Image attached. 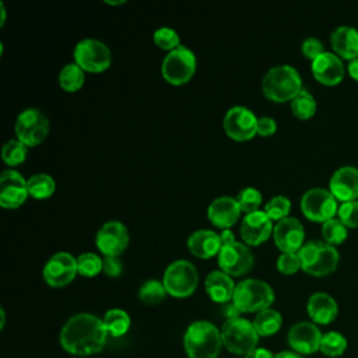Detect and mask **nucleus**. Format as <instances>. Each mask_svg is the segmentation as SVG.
<instances>
[{"label":"nucleus","mask_w":358,"mask_h":358,"mask_svg":"<svg viewBox=\"0 0 358 358\" xmlns=\"http://www.w3.org/2000/svg\"><path fill=\"white\" fill-rule=\"evenodd\" d=\"M108 331L102 319L91 313L71 316L60 330V344L64 351L77 357L99 352L106 343Z\"/></svg>","instance_id":"nucleus-1"},{"label":"nucleus","mask_w":358,"mask_h":358,"mask_svg":"<svg viewBox=\"0 0 358 358\" xmlns=\"http://www.w3.org/2000/svg\"><path fill=\"white\" fill-rule=\"evenodd\" d=\"M221 345V330L207 320L193 322L183 336V347L189 358H217Z\"/></svg>","instance_id":"nucleus-2"},{"label":"nucleus","mask_w":358,"mask_h":358,"mask_svg":"<svg viewBox=\"0 0 358 358\" xmlns=\"http://www.w3.org/2000/svg\"><path fill=\"white\" fill-rule=\"evenodd\" d=\"M262 88L264 95L274 102L292 101L302 90V80L296 69L289 64L271 67L263 77Z\"/></svg>","instance_id":"nucleus-3"},{"label":"nucleus","mask_w":358,"mask_h":358,"mask_svg":"<svg viewBox=\"0 0 358 358\" xmlns=\"http://www.w3.org/2000/svg\"><path fill=\"white\" fill-rule=\"evenodd\" d=\"M301 268L310 275H326L336 270L338 264L337 249L322 241H309L298 250Z\"/></svg>","instance_id":"nucleus-4"},{"label":"nucleus","mask_w":358,"mask_h":358,"mask_svg":"<svg viewBox=\"0 0 358 358\" xmlns=\"http://www.w3.org/2000/svg\"><path fill=\"white\" fill-rule=\"evenodd\" d=\"M232 302L241 313L260 312L274 302V291L263 280L248 278L236 284Z\"/></svg>","instance_id":"nucleus-5"},{"label":"nucleus","mask_w":358,"mask_h":358,"mask_svg":"<svg viewBox=\"0 0 358 358\" xmlns=\"http://www.w3.org/2000/svg\"><path fill=\"white\" fill-rule=\"evenodd\" d=\"M222 345L232 354L246 355L257 345L259 334L253 326L243 317L228 319L221 327Z\"/></svg>","instance_id":"nucleus-6"},{"label":"nucleus","mask_w":358,"mask_h":358,"mask_svg":"<svg viewBox=\"0 0 358 358\" xmlns=\"http://www.w3.org/2000/svg\"><path fill=\"white\" fill-rule=\"evenodd\" d=\"M162 282L169 295L175 298L190 296L199 284V273L189 260H175L164 271Z\"/></svg>","instance_id":"nucleus-7"},{"label":"nucleus","mask_w":358,"mask_h":358,"mask_svg":"<svg viewBox=\"0 0 358 358\" xmlns=\"http://www.w3.org/2000/svg\"><path fill=\"white\" fill-rule=\"evenodd\" d=\"M74 63L84 71L102 73L112 63L110 49L99 39L85 38L80 41L73 52Z\"/></svg>","instance_id":"nucleus-8"},{"label":"nucleus","mask_w":358,"mask_h":358,"mask_svg":"<svg viewBox=\"0 0 358 358\" xmlns=\"http://www.w3.org/2000/svg\"><path fill=\"white\" fill-rule=\"evenodd\" d=\"M161 71L168 83L182 85L187 83L196 71V56L189 48L180 45L168 52L164 57Z\"/></svg>","instance_id":"nucleus-9"},{"label":"nucleus","mask_w":358,"mask_h":358,"mask_svg":"<svg viewBox=\"0 0 358 358\" xmlns=\"http://www.w3.org/2000/svg\"><path fill=\"white\" fill-rule=\"evenodd\" d=\"M49 133V120L42 110L36 108L24 109L15 120L17 138L27 147L41 144Z\"/></svg>","instance_id":"nucleus-10"},{"label":"nucleus","mask_w":358,"mask_h":358,"mask_svg":"<svg viewBox=\"0 0 358 358\" xmlns=\"http://www.w3.org/2000/svg\"><path fill=\"white\" fill-rule=\"evenodd\" d=\"M301 208L306 218L312 221H327L337 213V199L330 190L313 187L303 193L301 199Z\"/></svg>","instance_id":"nucleus-11"},{"label":"nucleus","mask_w":358,"mask_h":358,"mask_svg":"<svg viewBox=\"0 0 358 358\" xmlns=\"http://www.w3.org/2000/svg\"><path fill=\"white\" fill-rule=\"evenodd\" d=\"M77 273V257L67 252H57L52 255L42 270L43 280L53 288L70 284L76 278Z\"/></svg>","instance_id":"nucleus-12"},{"label":"nucleus","mask_w":358,"mask_h":358,"mask_svg":"<svg viewBox=\"0 0 358 358\" xmlns=\"http://www.w3.org/2000/svg\"><path fill=\"white\" fill-rule=\"evenodd\" d=\"M253 255L250 249L242 242H232L222 245L218 253L220 270L231 277H239L246 274L253 267Z\"/></svg>","instance_id":"nucleus-13"},{"label":"nucleus","mask_w":358,"mask_h":358,"mask_svg":"<svg viewBox=\"0 0 358 358\" xmlns=\"http://www.w3.org/2000/svg\"><path fill=\"white\" fill-rule=\"evenodd\" d=\"M222 126L228 137L235 141H246L256 136L257 117L246 106H232L227 110Z\"/></svg>","instance_id":"nucleus-14"},{"label":"nucleus","mask_w":358,"mask_h":358,"mask_svg":"<svg viewBox=\"0 0 358 358\" xmlns=\"http://www.w3.org/2000/svg\"><path fill=\"white\" fill-rule=\"evenodd\" d=\"M95 245L103 256H120L129 245V231L120 221L105 222L95 236Z\"/></svg>","instance_id":"nucleus-15"},{"label":"nucleus","mask_w":358,"mask_h":358,"mask_svg":"<svg viewBox=\"0 0 358 358\" xmlns=\"http://www.w3.org/2000/svg\"><path fill=\"white\" fill-rule=\"evenodd\" d=\"M28 185L24 176L14 171L6 169L0 175V206L4 208H17L25 203Z\"/></svg>","instance_id":"nucleus-16"},{"label":"nucleus","mask_w":358,"mask_h":358,"mask_svg":"<svg viewBox=\"0 0 358 358\" xmlns=\"http://www.w3.org/2000/svg\"><path fill=\"white\" fill-rule=\"evenodd\" d=\"M322 333L319 327L312 322H299L295 323L288 331V344L289 347L301 354H313L320 348Z\"/></svg>","instance_id":"nucleus-17"},{"label":"nucleus","mask_w":358,"mask_h":358,"mask_svg":"<svg viewBox=\"0 0 358 358\" xmlns=\"http://www.w3.org/2000/svg\"><path fill=\"white\" fill-rule=\"evenodd\" d=\"M274 227L264 211L246 214L241 224V238L248 246H259L268 239Z\"/></svg>","instance_id":"nucleus-18"},{"label":"nucleus","mask_w":358,"mask_h":358,"mask_svg":"<svg viewBox=\"0 0 358 358\" xmlns=\"http://www.w3.org/2000/svg\"><path fill=\"white\" fill-rule=\"evenodd\" d=\"M275 246L282 252H298L303 245L305 231L299 220L287 217L278 221L273 229Z\"/></svg>","instance_id":"nucleus-19"},{"label":"nucleus","mask_w":358,"mask_h":358,"mask_svg":"<svg viewBox=\"0 0 358 358\" xmlns=\"http://www.w3.org/2000/svg\"><path fill=\"white\" fill-rule=\"evenodd\" d=\"M241 207L236 201V199L231 196H221L211 201L207 210V217L210 222L222 229H231L232 225L239 220L241 217Z\"/></svg>","instance_id":"nucleus-20"},{"label":"nucleus","mask_w":358,"mask_h":358,"mask_svg":"<svg viewBox=\"0 0 358 358\" xmlns=\"http://www.w3.org/2000/svg\"><path fill=\"white\" fill-rule=\"evenodd\" d=\"M330 192L337 200L352 201L358 197V168L345 165L338 168L330 179Z\"/></svg>","instance_id":"nucleus-21"},{"label":"nucleus","mask_w":358,"mask_h":358,"mask_svg":"<svg viewBox=\"0 0 358 358\" xmlns=\"http://www.w3.org/2000/svg\"><path fill=\"white\" fill-rule=\"evenodd\" d=\"M312 73L322 84L334 85L343 80L344 66L338 56L330 52H323L312 60Z\"/></svg>","instance_id":"nucleus-22"},{"label":"nucleus","mask_w":358,"mask_h":358,"mask_svg":"<svg viewBox=\"0 0 358 358\" xmlns=\"http://www.w3.org/2000/svg\"><path fill=\"white\" fill-rule=\"evenodd\" d=\"M189 252L199 259H211L218 256L221 249L220 234L210 229H197L187 238Z\"/></svg>","instance_id":"nucleus-23"},{"label":"nucleus","mask_w":358,"mask_h":358,"mask_svg":"<svg viewBox=\"0 0 358 358\" xmlns=\"http://www.w3.org/2000/svg\"><path fill=\"white\" fill-rule=\"evenodd\" d=\"M235 282L232 277L222 270H214L207 274L204 280V288L211 301L217 303H228L232 301Z\"/></svg>","instance_id":"nucleus-24"},{"label":"nucleus","mask_w":358,"mask_h":358,"mask_svg":"<svg viewBox=\"0 0 358 358\" xmlns=\"http://www.w3.org/2000/svg\"><path fill=\"white\" fill-rule=\"evenodd\" d=\"M306 310L313 323L329 324L331 323L338 313L337 302L334 298L326 292H315L309 296Z\"/></svg>","instance_id":"nucleus-25"},{"label":"nucleus","mask_w":358,"mask_h":358,"mask_svg":"<svg viewBox=\"0 0 358 358\" xmlns=\"http://www.w3.org/2000/svg\"><path fill=\"white\" fill-rule=\"evenodd\" d=\"M333 49L345 59L358 57V29L350 25H341L331 32Z\"/></svg>","instance_id":"nucleus-26"},{"label":"nucleus","mask_w":358,"mask_h":358,"mask_svg":"<svg viewBox=\"0 0 358 358\" xmlns=\"http://www.w3.org/2000/svg\"><path fill=\"white\" fill-rule=\"evenodd\" d=\"M282 324L281 313L275 309L267 308L264 310L257 312L256 317L253 319V326L259 334V337H268L275 334Z\"/></svg>","instance_id":"nucleus-27"},{"label":"nucleus","mask_w":358,"mask_h":358,"mask_svg":"<svg viewBox=\"0 0 358 358\" xmlns=\"http://www.w3.org/2000/svg\"><path fill=\"white\" fill-rule=\"evenodd\" d=\"M103 326L109 336L120 337L130 329V316L123 309H109L102 317Z\"/></svg>","instance_id":"nucleus-28"},{"label":"nucleus","mask_w":358,"mask_h":358,"mask_svg":"<svg viewBox=\"0 0 358 358\" xmlns=\"http://www.w3.org/2000/svg\"><path fill=\"white\" fill-rule=\"evenodd\" d=\"M28 193L31 197L42 200L50 197L56 190L55 179L48 173H35L27 179Z\"/></svg>","instance_id":"nucleus-29"},{"label":"nucleus","mask_w":358,"mask_h":358,"mask_svg":"<svg viewBox=\"0 0 358 358\" xmlns=\"http://www.w3.org/2000/svg\"><path fill=\"white\" fill-rule=\"evenodd\" d=\"M85 81V74L84 70L76 64V63H69L66 64L59 74V84L66 92H76L81 90Z\"/></svg>","instance_id":"nucleus-30"},{"label":"nucleus","mask_w":358,"mask_h":358,"mask_svg":"<svg viewBox=\"0 0 358 358\" xmlns=\"http://www.w3.org/2000/svg\"><path fill=\"white\" fill-rule=\"evenodd\" d=\"M291 110L298 119H309L316 112V101L313 95L302 88L291 101Z\"/></svg>","instance_id":"nucleus-31"},{"label":"nucleus","mask_w":358,"mask_h":358,"mask_svg":"<svg viewBox=\"0 0 358 358\" xmlns=\"http://www.w3.org/2000/svg\"><path fill=\"white\" fill-rule=\"evenodd\" d=\"M320 352L326 357H340L347 350V340L338 331H327L322 336L320 341Z\"/></svg>","instance_id":"nucleus-32"},{"label":"nucleus","mask_w":358,"mask_h":358,"mask_svg":"<svg viewBox=\"0 0 358 358\" xmlns=\"http://www.w3.org/2000/svg\"><path fill=\"white\" fill-rule=\"evenodd\" d=\"M166 289L162 281L158 280H148L143 282L138 289V298L145 305H157L162 302L166 296Z\"/></svg>","instance_id":"nucleus-33"},{"label":"nucleus","mask_w":358,"mask_h":358,"mask_svg":"<svg viewBox=\"0 0 358 358\" xmlns=\"http://www.w3.org/2000/svg\"><path fill=\"white\" fill-rule=\"evenodd\" d=\"M27 154H28V147L24 143H21L18 138H11L3 145L1 158L7 165L17 166L25 161Z\"/></svg>","instance_id":"nucleus-34"},{"label":"nucleus","mask_w":358,"mask_h":358,"mask_svg":"<svg viewBox=\"0 0 358 358\" xmlns=\"http://www.w3.org/2000/svg\"><path fill=\"white\" fill-rule=\"evenodd\" d=\"M102 267L103 262L96 253L85 252L77 257L78 274L83 277H95L102 271Z\"/></svg>","instance_id":"nucleus-35"},{"label":"nucleus","mask_w":358,"mask_h":358,"mask_svg":"<svg viewBox=\"0 0 358 358\" xmlns=\"http://www.w3.org/2000/svg\"><path fill=\"white\" fill-rule=\"evenodd\" d=\"M322 235L327 243L338 245L347 238L348 232L347 227L338 218H330L323 222Z\"/></svg>","instance_id":"nucleus-36"},{"label":"nucleus","mask_w":358,"mask_h":358,"mask_svg":"<svg viewBox=\"0 0 358 358\" xmlns=\"http://www.w3.org/2000/svg\"><path fill=\"white\" fill-rule=\"evenodd\" d=\"M291 210V201L285 196H274L268 200L264 206V213L271 221H281L288 217V213Z\"/></svg>","instance_id":"nucleus-37"},{"label":"nucleus","mask_w":358,"mask_h":358,"mask_svg":"<svg viewBox=\"0 0 358 358\" xmlns=\"http://www.w3.org/2000/svg\"><path fill=\"white\" fill-rule=\"evenodd\" d=\"M262 200H263L262 193L256 187H245L236 196V201L242 213H246V214L257 211L262 204Z\"/></svg>","instance_id":"nucleus-38"},{"label":"nucleus","mask_w":358,"mask_h":358,"mask_svg":"<svg viewBox=\"0 0 358 358\" xmlns=\"http://www.w3.org/2000/svg\"><path fill=\"white\" fill-rule=\"evenodd\" d=\"M152 41L158 48L168 52L180 46V38L178 32L169 27H161L155 29V32L152 34Z\"/></svg>","instance_id":"nucleus-39"},{"label":"nucleus","mask_w":358,"mask_h":358,"mask_svg":"<svg viewBox=\"0 0 358 358\" xmlns=\"http://www.w3.org/2000/svg\"><path fill=\"white\" fill-rule=\"evenodd\" d=\"M277 268L282 274H294L301 268L298 252H282L277 259Z\"/></svg>","instance_id":"nucleus-40"},{"label":"nucleus","mask_w":358,"mask_h":358,"mask_svg":"<svg viewBox=\"0 0 358 358\" xmlns=\"http://www.w3.org/2000/svg\"><path fill=\"white\" fill-rule=\"evenodd\" d=\"M338 220L345 227H358V201H344L337 210Z\"/></svg>","instance_id":"nucleus-41"},{"label":"nucleus","mask_w":358,"mask_h":358,"mask_svg":"<svg viewBox=\"0 0 358 358\" xmlns=\"http://www.w3.org/2000/svg\"><path fill=\"white\" fill-rule=\"evenodd\" d=\"M302 53L305 55V57L308 59H312L315 60L317 56H320L324 49H323V43L317 39V38H313V36H309L306 38L303 42H302Z\"/></svg>","instance_id":"nucleus-42"},{"label":"nucleus","mask_w":358,"mask_h":358,"mask_svg":"<svg viewBox=\"0 0 358 358\" xmlns=\"http://www.w3.org/2000/svg\"><path fill=\"white\" fill-rule=\"evenodd\" d=\"M103 262V267L102 271L108 275V277H117L122 274L123 271V263L117 256H105L102 259Z\"/></svg>","instance_id":"nucleus-43"},{"label":"nucleus","mask_w":358,"mask_h":358,"mask_svg":"<svg viewBox=\"0 0 358 358\" xmlns=\"http://www.w3.org/2000/svg\"><path fill=\"white\" fill-rule=\"evenodd\" d=\"M277 130V123L273 117L270 116H262L257 119V126H256V134L262 137H268L274 134Z\"/></svg>","instance_id":"nucleus-44"},{"label":"nucleus","mask_w":358,"mask_h":358,"mask_svg":"<svg viewBox=\"0 0 358 358\" xmlns=\"http://www.w3.org/2000/svg\"><path fill=\"white\" fill-rule=\"evenodd\" d=\"M245 358H274V355H273L271 351L267 350V348L256 347V348H253L249 354H246Z\"/></svg>","instance_id":"nucleus-45"},{"label":"nucleus","mask_w":358,"mask_h":358,"mask_svg":"<svg viewBox=\"0 0 358 358\" xmlns=\"http://www.w3.org/2000/svg\"><path fill=\"white\" fill-rule=\"evenodd\" d=\"M224 315L227 316V320L228 319H235V317H239L241 315V310L234 305V302H228V303H224Z\"/></svg>","instance_id":"nucleus-46"},{"label":"nucleus","mask_w":358,"mask_h":358,"mask_svg":"<svg viewBox=\"0 0 358 358\" xmlns=\"http://www.w3.org/2000/svg\"><path fill=\"white\" fill-rule=\"evenodd\" d=\"M220 239H221V246H222V245L232 243V242L236 241V239H235V235H234V232H232L231 229H222V231L220 232Z\"/></svg>","instance_id":"nucleus-47"},{"label":"nucleus","mask_w":358,"mask_h":358,"mask_svg":"<svg viewBox=\"0 0 358 358\" xmlns=\"http://www.w3.org/2000/svg\"><path fill=\"white\" fill-rule=\"evenodd\" d=\"M348 73L352 78H355L358 81V57L351 59L348 63Z\"/></svg>","instance_id":"nucleus-48"},{"label":"nucleus","mask_w":358,"mask_h":358,"mask_svg":"<svg viewBox=\"0 0 358 358\" xmlns=\"http://www.w3.org/2000/svg\"><path fill=\"white\" fill-rule=\"evenodd\" d=\"M274 358H303V357L295 351H281L277 355H274Z\"/></svg>","instance_id":"nucleus-49"},{"label":"nucleus","mask_w":358,"mask_h":358,"mask_svg":"<svg viewBox=\"0 0 358 358\" xmlns=\"http://www.w3.org/2000/svg\"><path fill=\"white\" fill-rule=\"evenodd\" d=\"M0 13H1L0 25H4V22H6V8H4V3H0Z\"/></svg>","instance_id":"nucleus-50"},{"label":"nucleus","mask_w":358,"mask_h":358,"mask_svg":"<svg viewBox=\"0 0 358 358\" xmlns=\"http://www.w3.org/2000/svg\"><path fill=\"white\" fill-rule=\"evenodd\" d=\"M0 315H1V323H0V327L3 329V327H4V322H6V313H4V309H3V308L0 309Z\"/></svg>","instance_id":"nucleus-51"},{"label":"nucleus","mask_w":358,"mask_h":358,"mask_svg":"<svg viewBox=\"0 0 358 358\" xmlns=\"http://www.w3.org/2000/svg\"><path fill=\"white\" fill-rule=\"evenodd\" d=\"M106 3H108V4H123L124 0H120V1H109V0H106Z\"/></svg>","instance_id":"nucleus-52"}]
</instances>
